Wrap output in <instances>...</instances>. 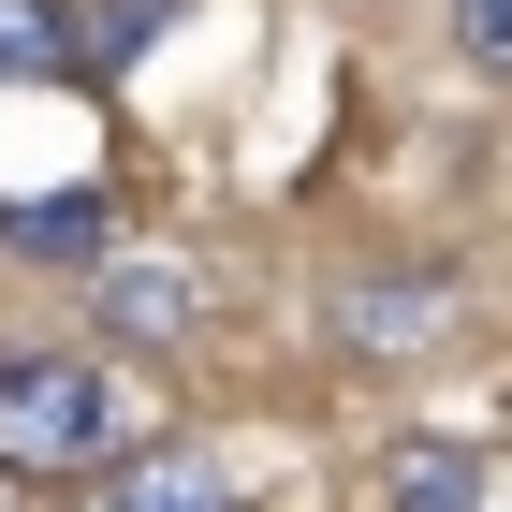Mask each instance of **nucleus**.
Returning a JSON list of instances; mask_svg holds the SVG:
<instances>
[{"mask_svg":"<svg viewBox=\"0 0 512 512\" xmlns=\"http://www.w3.org/2000/svg\"><path fill=\"white\" fill-rule=\"evenodd\" d=\"M118 454V381L88 352H0V469L30 483H74Z\"/></svg>","mask_w":512,"mask_h":512,"instance_id":"1","label":"nucleus"},{"mask_svg":"<svg viewBox=\"0 0 512 512\" xmlns=\"http://www.w3.org/2000/svg\"><path fill=\"white\" fill-rule=\"evenodd\" d=\"M322 322H337V352H352V366H425V352H454L469 278H454V264H366V278L322 293Z\"/></svg>","mask_w":512,"mask_h":512,"instance_id":"2","label":"nucleus"},{"mask_svg":"<svg viewBox=\"0 0 512 512\" xmlns=\"http://www.w3.org/2000/svg\"><path fill=\"white\" fill-rule=\"evenodd\" d=\"M88 322H103L118 352H191L205 337V264L191 249H103V264H88Z\"/></svg>","mask_w":512,"mask_h":512,"instance_id":"3","label":"nucleus"},{"mask_svg":"<svg viewBox=\"0 0 512 512\" xmlns=\"http://www.w3.org/2000/svg\"><path fill=\"white\" fill-rule=\"evenodd\" d=\"M103 512H249V498L205 439H132V454H103Z\"/></svg>","mask_w":512,"mask_h":512,"instance_id":"4","label":"nucleus"},{"mask_svg":"<svg viewBox=\"0 0 512 512\" xmlns=\"http://www.w3.org/2000/svg\"><path fill=\"white\" fill-rule=\"evenodd\" d=\"M483 498H498V454H483L469 425L395 439V454H381V512H483Z\"/></svg>","mask_w":512,"mask_h":512,"instance_id":"5","label":"nucleus"},{"mask_svg":"<svg viewBox=\"0 0 512 512\" xmlns=\"http://www.w3.org/2000/svg\"><path fill=\"white\" fill-rule=\"evenodd\" d=\"M161 30H176V0H59V88H118Z\"/></svg>","mask_w":512,"mask_h":512,"instance_id":"6","label":"nucleus"},{"mask_svg":"<svg viewBox=\"0 0 512 512\" xmlns=\"http://www.w3.org/2000/svg\"><path fill=\"white\" fill-rule=\"evenodd\" d=\"M0 249H15V264H103V249H118V191H30V205H0Z\"/></svg>","mask_w":512,"mask_h":512,"instance_id":"7","label":"nucleus"},{"mask_svg":"<svg viewBox=\"0 0 512 512\" xmlns=\"http://www.w3.org/2000/svg\"><path fill=\"white\" fill-rule=\"evenodd\" d=\"M0 74H59V0H0Z\"/></svg>","mask_w":512,"mask_h":512,"instance_id":"8","label":"nucleus"},{"mask_svg":"<svg viewBox=\"0 0 512 512\" xmlns=\"http://www.w3.org/2000/svg\"><path fill=\"white\" fill-rule=\"evenodd\" d=\"M454 59H469L483 88L512 74V0H454Z\"/></svg>","mask_w":512,"mask_h":512,"instance_id":"9","label":"nucleus"}]
</instances>
